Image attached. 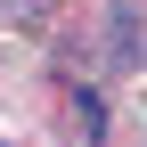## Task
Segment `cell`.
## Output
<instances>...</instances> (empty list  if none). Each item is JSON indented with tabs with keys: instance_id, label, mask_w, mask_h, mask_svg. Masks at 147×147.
Wrapping results in <instances>:
<instances>
[{
	"instance_id": "obj_1",
	"label": "cell",
	"mask_w": 147,
	"mask_h": 147,
	"mask_svg": "<svg viewBox=\"0 0 147 147\" xmlns=\"http://www.w3.org/2000/svg\"><path fill=\"white\" fill-rule=\"evenodd\" d=\"M106 57L115 65L139 57V0H106Z\"/></svg>"
},
{
	"instance_id": "obj_2",
	"label": "cell",
	"mask_w": 147,
	"mask_h": 147,
	"mask_svg": "<svg viewBox=\"0 0 147 147\" xmlns=\"http://www.w3.org/2000/svg\"><path fill=\"white\" fill-rule=\"evenodd\" d=\"M74 131L82 139H106V98L98 90H74Z\"/></svg>"
},
{
	"instance_id": "obj_3",
	"label": "cell",
	"mask_w": 147,
	"mask_h": 147,
	"mask_svg": "<svg viewBox=\"0 0 147 147\" xmlns=\"http://www.w3.org/2000/svg\"><path fill=\"white\" fill-rule=\"evenodd\" d=\"M25 8H33V0H25Z\"/></svg>"
}]
</instances>
